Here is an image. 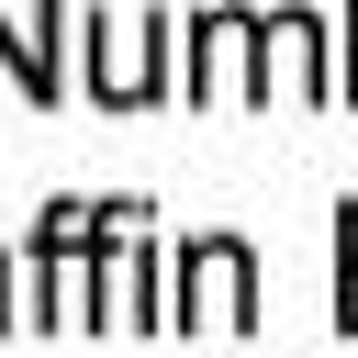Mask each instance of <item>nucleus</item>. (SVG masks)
Instances as JSON below:
<instances>
[{
  "mask_svg": "<svg viewBox=\"0 0 358 358\" xmlns=\"http://www.w3.org/2000/svg\"><path fill=\"white\" fill-rule=\"evenodd\" d=\"M56 22H67V0H34V34H0L22 101H56V90H67V67H56Z\"/></svg>",
  "mask_w": 358,
  "mask_h": 358,
  "instance_id": "6",
  "label": "nucleus"
},
{
  "mask_svg": "<svg viewBox=\"0 0 358 358\" xmlns=\"http://www.w3.org/2000/svg\"><path fill=\"white\" fill-rule=\"evenodd\" d=\"M168 302H157V246H145V224L123 213V235L90 257V302H78V324H157Z\"/></svg>",
  "mask_w": 358,
  "mask_h": 358,
  "instance_id": "4",
  "label": "nucleus"
},
{
  "mask_svg": "<svg viewBox=\"0 0 358 358\" xmlns=\"http://www.w3.org/2000/svg\"><path fill=\"white\" fill-rule=\"evenodd\" d=\"M336 324L358 336V201H336Z\"/></svg>",
  "mask_w": 358,
  "mask_h": 358,
  "instance_id": "7",
  "label": "nucleus"
},
{
  "mask_svg": "<svg viewBox=\"0 0 358 358\" xmlns=\"http://www.w3.org/2000/svg\"><path fill=\"white\" fill-rule=\"evenodd\" d=\"M179 90H190L201 112H224V101H268V22H257V11H201V22H190V67H179Z\"/></svg>",
  "mask_w": 358,
  "mask_h": 358,
  "instance_id": "2",
  "label": "nucleus"
},
{
  "mask_svg": "<svg viewBox=\"0 0 358 358\" xmlns=\"http://www.w3.org/2000/svg\"><path fill=\"white\" fill-rule=\"evenodd\" d=\"M123 213H145V201H45V224H34V324H78L90 257L123 235Z\"/></svg>",
  "mask_w": 358,
  "mask_h": 358,
  "instance_id": "1",
  "label": "nucleus"
},
{
  "mask_svg": "<svg viewBox=\"0 0 358 358\" xmlns=\"http://www.w3.org/2000/svg\"><path fill=\"white\" fill-rule=\"evenodd\" d=\"M179 324H213V336L257 324V257L235 235H190L179 246Z\"/></svg>",
  "mask_w": 358,
  "mask_h": 358,
  "instance_id": "3",
  "label": "nucleus"
},
{
  "mask_svg": "<svg viewBox=\"0 0 358 358\" xmlns=\"http://www.w3.org/2000/svg\"><path fill=\"white\" fill-rule=\"evenodd\" d=\"M336 78H347V101H358V0H347V56H336Z\"/></svg>",
  "mask_w": 358,
  "mask_h": 358,
  "instance_id": "8",
  "label": "nucleus"
},
{
  "mask_svg": "<svg viewBox=\"0 0 358 358\" xmlns=\"http://www.w3.org/2000/svg\"><path fill=\"white\" fill-rule=\"evenodd\" d=\"M0 324H11V268H0Z\"/></svg>",
  "mask_w": 358,
  "mask_h": 358,
  "instance_id": "9",
  "label": "nucleus"
},
{
  "mask_svg": "<svg viewBox=\"0 0 358 358\" xmlns=\"http://www.w3.org/2000/svg\"><path fill=\"white\" fill-rule=\"evenodd\" d=\"M157 56H168V22H101V11H90V90H101L112 112L157 101V78H168Z\"/></svg>",
  "mask_w": 358,
  "mask_h": 358,
  "instance_id": "5",
  "label": "nucleus"
}]
</instances>
